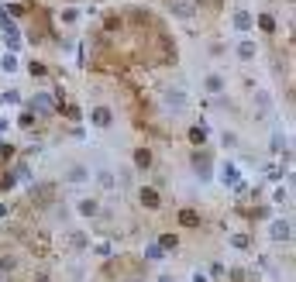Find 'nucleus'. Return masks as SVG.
Segmentation results:
<instances>
[{
    "mask_svg": "<svg viewBox=\"0 0 296 282\" xmlns=\"http://www.w3.org/2000/svg\"><path fill=\"white\" fill-rule=\"evenodd\" d=\"M207 135H210V131H207V124H203V121L190 127V141H193V145H203V141H207Z\"/></svg>",
    "mask_w": 296,
    "mask_h": 282,
    "instance_id": "16",
    "label": "nucleus"
},
{
    "mask_svg": "<svg viewBox=\"0 0 296 282\" xmlns=\"http://www.w3.org/2000/svg\"><path fill=\"white\" fill-rule=\"evenodd\" d=\"M203 86H207V90H210V93H220V90H224V86H228V79L220 76V72H210V76L203 79Z\"/></svg>",
    "mask_w": 296,
    "mask_h": 282,
    "instance_id": "14",
    "label": "nucleus"
},
{
    "mask_svg": "<svg viewBox=\"0 0 296 282\" xmlns=\"http://www.w3.org/2000/svg\"><path fill=\"white\" fill-rule=\"evenodd\" d=\"M59 21H62V24H76V21H80V11H76V7H69V11H62Z\"/></svg>",
    "mask_w": 296,
    "mask_h": 282,
    "instance_id": "27",
    "label": "nucleus"
},
{
    "mask_svg": "<svg viewBox=\"0 0 296 282\" xmlns=\"http://www.w3.org/2000/svg\"><path fill=\"white\" fill-rule=\"evenodd\" d=\"M0 103H4V107H14V103H21V93H17V90L11 86V90H4V97H0Z\"/></svg>",
    "mask_w": 296,
    "mask_h": 282,
    "instance_id": "20",
    "label": "nucleus"
},
{
    "mask_svg": "<svg viewBox=\"0 0 296 282\" xmlns=\"http://www.w3.org/2000/svg\"><path fill=\"white\" fill-rule=\"evenodd\" d=\"M179 220H182L186 227H196V224H200V217H196L193 210H182V214H179Z\"/></svg>",
    "mask_w": 296,
    "mask_h": 282,
    "instance_id": "28",
    "label": "nucleus"
},
{
    "mask_svg": "<svg viewBox=\"0 0 296 282\" xmlns=\"http://www.w3.org/2000/svg\"><path fill=\"white\" fill-rule=\"evenodd\" d=\"M131 282H135V279H131Z\"/></svg>",
    "mask_w": 296,
    "mask_h": 282,
    "instance_id": "37",
    "label": "nucleus"
},
{
    "mask_svg": "<svg viewBox=\"0 0 296 282\" xmlns=\"http://www.w3.org/2000/svg\"><path fill=\"white\" fill-rule=\"evenodd\" d=\"M162 100H165V107H169V110H186V107H190V97H186L182 90H172V86L162 93Z\"/></svg>",
    "mask_w": 296,
    "mask_h": 282,
    "instance_id": "3",
    "label": "nucleus"
},
{
    "mask_svg": "<svg viewBox=\"0 0 296 282\" xmlns=\"http://www.w3.org/2000/svg\"><path fill=\"white\" fill-rule=\"evenodd\" d=\"M14 179L28 182V179H31V169H28V165H17V172H14Z\"/></svg>",
    "mask_w": 296,
    "mask_h": 282,
    "instance_id": "31",
    "label": "nucleus"
},
{
    "mask_svg": "<svg viewBox=\"0 0 296 282\" xmlns=\"http://www.w3.org/2000/svg\"><path fill=\"white\" fill-rule=\"evenodd\" d=\"M269 110H272V93H269V90H258V93H255V114H258V117H265Z\"/></svg>",
    "mask_w": 296,
    "mask_h": 282,
    "instance_id": "11",
    "label": "nucleus"
},
{
    "mask_svg": "<svg viewBox=\"0 0 296 282\" xmlns=\"http://www.w3.org/2000/svg\"><path fill=\"white\" fill-rule=\"evenodd\" d=\"M269 237H272V241H289V237H293V227H289V220L275 217L272 224H269Z\"/></svg>",
    "mask_w": 296,
    "mask_h": 282,
    "instance_id": "5",
    "label": "nucleus"
},
{
    "mask_svg": "<svg viewBox=\"0 0 296 282\" xmlns=\"http://www.w3.org/2000/svg\"><path fill=\"white\" fill-rule=\"evenodd\" d=\"M28 72H31L34 79H42V76H48V66H45V62H34V59H31V62H28Z\"/></svg>",
    "mask_w": 296,
    "mask_h": 282,
    "instance_id": "19",
    "label": "nucleus"
},
{
    "mask_svg": "<svg viewBox=\"0 0 296 282\" xmlns=\"http://www.w3.org/2000/svg\"><path fill=\"white\" fill-rule=\"evenodd\" d=\"M11 4H14V0H11Z\"/></svg>",
    "mask_w": 296,
    "mask_h": 282,
    "instance_id": "38",
    "label": "nucleus"
},
{
    "mask_svg": "<svg viewBox=\"0 0 296 282\" xmlns=\"http://www.w3.org/2000/svg\"><path fill=\"white\" fill-rule=\"evenodd\" d=\"M34 282H48V279H45V275H38V279H34Z\"/></svg>",
    "mask_w": 296,
    "mask_h": 282,
    "instance_id": "36",
    "label": "nucleus"
},
{
    "mask_svg": "<svg viewBox=\"0 0 296 282\" xmlns=\"http://www.w3.org/2000/svg\"><path fill=\"white\" fill-rule=\"evenodd\" d=\"M31 114H55V97L52 93H34L31 97Z\"/></svg>",
    "mask_w": 296,
    "mask_h": 282,
    "instance_id": "2",
    "label": "nucleus"
},
{
    "mask_svg": "<svg viewBox=\"0 0 296 282\" xmlns=\"http://www.w3.org/2000/svg\"><path fill=\"white\" fill-rule=\"evenodd\" d=\"M193 282H207V275L203 272H193Z\"/></svg>",
    "mask_w": 296,
    "mask_h": 282,
    "instance_id": "33",
    "label": "nucleus"
},
{
    "mask_svg": "<svg viewBox=\"0 0 296 282\" xmlns=\"http://www.w3.org/2000/svg\"><path fill=\"white\" fill-rule=\"evenodd\" d=\"M93 182L100 186V190H117V172L110 169V165H97V172H93Z\"/></svg>",
    "mask_w": 296,
    "mask_h": 282,
    "instance_id": "1",
    "label": "nucleus"
},
{
    "mask_svg": "<svg viewBox=\"0 0 296 282\" xmlns=\"http://www.w3.org/2000/svg\"><path fill=\"white\" fill-rule=\"evenodd\" d=\"M138 200H141V206H145V210H159V206H162V196H159V190H152V186H141Z\"/></svg>",
    "mask_w": 296,
    "mask_h": 282,
    "instance_id": "7",
    "label": "nucleus"
},
{
    "mask_svg": "<svg viewBox=\"0 0 296 282\" xmlns=\"http://www.w3.org/2000/svg\"><path fill=\"white\" fill-rule=\"evenodd\" d=\"M255 52H258V45H255L251 38H241V42H238V59H241V62H251Z\"/></svg>",
    "mask_w": 296,
    "mask_h": 282,
    "instance_id": "13",
    "label": "nucleus"
},
{
    "mask_svg": "<svg viewBox=\"0 0 296 282\" xmlns=\"http://www.w3.org/2000/svg\"><path fill=\"white\" fill-rule=\"evenodd\" d=\"M135 169H152V152L148 148H138L135 152Z\"/></svg>",
    "mask_w": 296,
    "mask_h": 282,
    "instance_id": "17",
    "label": "nucleus"
},
{
    "mask_svg": "<svg viewBox=\"0 0 296 282\" xmlns=\"http://www.w3.org/2000/svg\"><path fill=\"white\" fill-rule=\"evenodd\" d=\"M0 69H4V72H17V59H14L11 52H7V55L0 59Z\"/></svg>",
    "mask_w": 296,
    "mask_h": 282,
    "instance_id": "23",
    "label": "nucleus"
},
{
    "mask_svg": "<svg viewBox=\"0 0 296 282\" xmlns=\"http://www.w3.org/2000/svg\"><path fill=\"white\" fill-rule=\"evenodd\" d=\"M7 127H11V121H7V117H0V131H7Z\"/></svg>",
    "mask_w": 296,
    "mask_h": 282,
    "instance_id": "35",
    "label": "nucleus"
},
{
    "mask_svg": "<svg viewBox=\"0 0 296 282\" xmlns=\"http://www.w3.org/2000/svg\"><path fill=\"white\" fill-rule=\"evenodd\" d=\"M17 127H21V131H34V114L24 110L21 117H17Z\"/></svg>",
    "mask_w": 296,
    "mask_h": 282,
    "instance_id": "21",
    "label": "nucleus"
},
{
    "mask_svg": "<svg viewBox=\"0 0 296 282\" xmlns=\"http://www.w3.org/2000/svg\"><path fill=\"white\" fill-rule=\"evenodd\" d=\"M155 282H176V279H172V275H165V272H162V275H159V279H155Z\"/></svg>",
    "mask_w": 296,
    "mask_h": 282,
    "instance_id": "34",
    "label": "nucleus"
},
{
    "mask_svg": "<svg viewBox=\"0 0 296 282\" xmlns=\"http://www.w3.org/2000/svg\"><path fill=\"white\" fill-rule=\"evenodd\" d=\"M224 275V265H210V279H220Z\"/></svg>",
    "mask_w": 296,
    "mask_h": 282,
    "instance_id": "32",
    "label": "nucleus"
},
{
    "mask_svg": "<svg viewBox=\"0 0 296 282\" xmlns=\"http://www.w3.org/2000/svg\"><path fill=\"white\" fill-rule=\"evenodd\" d=\"M231 245H234V248H251V241H248V234H231Z\"/></svg>",
    "mask_w": 296,
    "mask_h": 282,
    "instance_id": "26",
    "label": "nucleus"
},
{
    "mask_svg": "<svg viewBox=\"0 0 296 282\" xmlns=\"http://www.w3.org/2000/svg\"><path fill=\"white\" fill-rule=\"evenodd\" d=\"M66 182L69 186H86V182H90V169H86V165H69Z\"/></svg>",
    "mask_w": 296,
    "mask_h": 282,
    "instance_id": "9",
    "label": "nucleus"
},
{
    "mask_svg": "<svg viewBox=\"0 0 296 282\" xmlns=\"http://www.w3.org/2000/svg\"><path fill=\"white\" fill-rule=\"evenodd\" d=\"M0 272H4V275H14V272H17V255H4V258H0Z\"/></svg>",
    "mask_w": 296,
    "mask_h": 282,
    "instance_id": "18",
    "label": "nucleus"
},
{
    "mask_svg": "<svg viewBox=\"0 0 296 282\" xmlns=\"http://www.w3.org/2000/svg\"><path fill=\"white\" fill-rule=\"evenodd\" d=\"M176 245H179V237H172V234H162V241H159L162 251H176Z\"/></svg>",
    "mask_w": 296,
    "mask_h": 282,
    "instance_id": "24",
    "label": "nucleus"
},
{
    "mask_svg": "<svg viewBox=\"0 0 296 282\" xmlns=\"http://www.w3.org/2000/svg\"><path fill=\"white\" fill-rule=\"evenodd\" d=\"M14 186H17V179H14L11 172H7V176H4V179H0V190L7 193V190H14Z\"/></svg>",
    "mask_w": 296,
    "mask_h": 282,
    "instance_id": "30",
    "label": "nucleus"
},
{
    "mask_svg": "<svg viewBox=\"0 0 296 282\" xmlns=\"http://www.w3.org/2000/svg\"><path fill=\"white\" fill-rule=\"evenodd\" d=\"M220 182H224L228 190H238V193L245 190V179L238 176V169H234L231 162H228V165H220Z\"/></svg>",
    "mask_w": 296,
    "mask_h": 282,
    "instance_id": "4",
    "label": "nucleus"
},
{
    "mask_svg": "<svg viewBox=\"0 0 296 282\" xmlns=\"http://www.w3.org/2000/svg\"><path fill=\"white\" fill-rule=\"evenodd\" d=\"M76 214L86 217V220H93V217L100 214V203H97L93 196H80V200H76Z\"/></svg>",
    "mask_w": 296,
    "mask_h": 282,
    "instance_id": "6",
    "label": "nucleus"
},
{
    "mask_svg": "<svg viewBox=\"0 0 296 282\" xmlns=\"http://www.w3.org/2000/svg\"><path fill=\"white\" fill-rule=\"evenodd\" d=\"M258 28L272 34V31H275V17H272V14H262V17H258Z\"/></svg>",
    "mask_w": 296,
    "mask_h": 282,
    "instance_id": "25",
    "label": "nucleus"
},
{
    "mask_svg": "<svg viewBox=\"0 0 296 282\" xmlns=\"http://www.w3.org/2000/svg\"><path fill=\"white\" fill-rule=\"evenodd\" d=\"M110 121H114V114H110V107H93L90 110V124L93 127H110Z\"/></svg>",
    "mask_w": 296,
    "mask_h": 282,
    "instance_id": "8",
    "label": "nucleus"
},
{
    "mask_svg": "<svg viewBox=\"0 0 296 282\" xmlns=\"http://www.w3.org/2000/svg\"><path fill=\"white\" fill-rule=\"evenodd\" d=\"M193 169L196 172H200V179H210V155H207V152H196V155H193Z\"/></svg>",
    "mask_w": 296,
    "mask_h": 282,
    "instance_id": "12",
    "label": "nucleus"
},
{
    "mask_svg": "<svg viewBox=\"0 0 296 282\" xmlns=\"http://www.w3.org/2000/svg\"><path fill=\"white\" fill-rule=\"evenodd\" d=\"M172 14L182 17V21H193L196 17V4L193 0H172Z\"/></svg>",
    "mask_w": 296,
    "mask_h": 282,
    "instance_id": "10",
    "label": "nucleus"
},
{
    "mask_svg": "<svg viewBox=\"0 0 296 282\" xmlns=\"http://www.w3.org/2000/svg\"><path fill=\"white\" fill-rule=\"evenodd\" d=\"M72 248H76V251H86V248H90V237L83 234V231H76V234H72Z\"/></svg>",
    "mask_w": 296,
    "mask_h": 282,
    "instance_id": "22",
    "label": "nucleus"
},
{
    "mask_svg": "<svg viewBox=\"0 0 296 282\" xmlns=\"http://www.w3.org/2000/svg\"><path fill=\"white\" fill-rule=\"evenodd\" d=\"M162 255H165V251H162L159 245H148V248H145V258H152V261H159Z\"/></svg>",
    "mask_w": 296,
    "mask_h": 282,
    "instance_id": "29",
    "label": "nucleus"
},
{
    "mask_svg": "<svg viewBox=\"0 0 296 282\" xmlns=\"http://www.w3.org/2000/svg\"><path fill=\"white\" fill-rule=\"evenodd\" d=\"M234 28H238V31H251V28H255V17H251L248 11H238L234 14Z\"/></svg>",
    "mask_w": 296,
    "mask_h": 282,
    "instance_id": "15",
    "label": "nucleus"
}]
</instances>
